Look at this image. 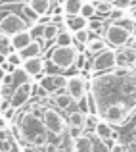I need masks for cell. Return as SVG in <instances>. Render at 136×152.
I'll return each instance as SVG.
<instances>
[{
	"instance_id": "cell-1",
	"label": "cell",
	"mask_w": 136,
	"mask_h": 152,
	"mask_svg": "<svg viewBox=\"0 0 136 152\" xmlns=\"http://www.w3.org/2000/svg\"><path fill=\"white\" fill-rule=\"evenodd\" d=\"M96 115L109 125H123L136 110V69H111L96 73L90 81Z\"/></svg>"
},
{
	"instance_id": "cell-2",
	"label": "cell",
	"mask_w": 136,
	"mask_h": 152,
	"mask_svg": "<svg viewBox=\"0 0 136 152\" xmlns=\"http://www.w3.org/2000/svg\"><path fill=\"white\" fill-rule=\"evenodd\" d=\"M17 135L25 145L37 146V148H42V146L48 142V131L42 123V119L38 118L35 112H27L19 118L17 123Z\"/></svg>"
},
{
	"instance_id": "cell-3",
	"label": "cell",
	"mask_w": 136,
	"mask_h": 152,
	"mask_svg": "<svg viewBox=\"0 0 136 152\" xmlns=\"http://www.w3.org/2000/svg\"><path fill=\"white\" fill-rule=\"evenodd\" d=\"M130 23L119 21V23H109V25L103 29V41L107 42V46H113V48H121L127 46V42L130 41L132 33H130Z\"/></svg>"
},
{
	"instance_id": "cell-4",
	"label": "cell",
	"mask_w": 136,
	"mask_h": 152,
	"mask_svg": "<svg viewBox=\"0 0 136 152\" xmlns=\"http://www.w3.org/2000/svg\"><path fill=\"white\" fill-rule=\"evenodd\" d=\"M79 56V46L69 45V46H58L56 45L50 52V64L56 69H71L75 66V60Z\"/></svg>"
},
{
	"instance_id": "cell-5",
	"label": "cell",
	"mask_w": 136,
	"mask_h": 152,
	"mask_svg": "<svg viewBox=\"0 0 136 152\" xmlns=\"http://www.w3.org/2000/svg\"><path fill=\"white\" fill-rule=\"evenodd\" d=\"M41 119H42V123H44L48 133H54V135H61L67 127V119L63 118V114L58 108H52V106L42 108Z\"/></svg>"
},
{
	"instance_id": "cell-6",
	"label": "cell",
	"mask_w": 136,
	"mask_h": 152,
	"mask_svg": "<svg viewBox=\"0 0 136 152\" xmlns=\"http://www.w3.org/2000/svg\"><path fill=\"white\" fill-rule=\"evenodd\" d=\"M117 67V52L107 46L106 50L94 54V58L90 60V71L92 73H106Z\"/></svg>"
},
{
	"instance_id": "cell-7",
	"label": "cell",
	"mask_w": 136,
	"mask_h": 152,
	"mask_svg": "<svg viewBox=\"0 0 136 152\" xmlns=\"http://www.w3.org/2000/svg\"><path fill=\"white\" fill-rule=\"evenodd\" d=\"M25 29H29V23L17 12H8V14H4L0 18V33L6 35V37H12V35L25 31Z\"/></svg>"
},
{
	"instance_id": "cell-8",
	"label": "cell",
	"mask_w": 136,
	"mask_h": 152,
	"mask_svg": "<svg viewBox=\"0 0 136 152\" xmlns=\"http://www.w3.org/2000/svg\"><path fill=\"white\" fill-rule=\"evenodd\" d=\"M67 83V75L61 73H50V75H42L41 81H38V87L44 91V94H58L65 89Z\"/></svg>"
},
{
	"instance_id": "cell-9",
	"label": "cell",
	"mask_w": 136,
	"mask_h": 152,
	"mask_svg": "<svg viewBox=\"0 0 136 152\" xmlns=\"http://www.w3.org/2000/svg\"><path fill=\"white\" fill-rule=\"evenodd\" d=\"M65 93L73 98V102H79L81 98H85V94L88 93L86 83L82 79V75H69L65 83Z\"/></svg>"
},
{
	"instance_id": "cell-10",
	"label": "cell",
	"mask_w": 136,
	"mask_h": 152,
	"mask_svg": "<svg viewBox=\"0 0 136 152\" xmlns=\"http://www.w3.org/2000/svg\"><path fill=\"white\" fill-rule=\"evenodd\" d=\"M33 81L31 83H25V85H19L14 89V93H12L10 96V106H14L15 110H19V108H23L27 102L31 100V96H33Z\"/></svg>"
},
{
	"instance_id": "cell-11",
	"label": "cell",
	"mask_w": 136,
	"mask_h": 152,
	"mask_svg": "<svg viewBox=\"0 0 136 152\" xmlns=\"http://www.w3.org/2000/svg\"><path fill=\"white\" fill-rule=\"evenodd\" d=\"M21 67L31 75V77H41L42 71L46 69V60L42 56H35V58H27L23 60Z\"/></svg>"
},
{
	"instance_id": "cell-12",
	"label": "cell",
	"mask_w": 136,
	"mask_h": 152,
	"mask_svg": "<svg viewBox=\"0 0 136 152\" xmlns=\"http://www.w3.org/2000/svg\"><path fill=\"white\" fill-rule=\"evenodd\" d=\"M31 41H33V37H31L29 29H25V31H19V33L12 35V37H10V46H12V50L19 52V50L25 48Z\"/></svg>"
},
{
	"instance_id": "cell-13",
	"label": "cell",
	"mask_w": 136,
	"mask_h": 152,
	"mask_svg": "<svg viewBox=\"0 0 136 152\" xmlns=\"http://www.w3.org/2000/svg\"><path fill=\"white\" fill-rule=\"evenodd\" d=\"M73 152H94V139L86 133H81L73 139Z\"/></svg>"
},
{
	"instance_id": "cell-14",
	"label": "cell",
	"mask_w": 136,
	"mask_h": 152,
	"mask_svg": "<svg viewBox=\"0 0 136 152\" xmlns=\"http://www.w3.org/2000/svg\"><path fill=\"white\" fill-rule=\"evenodd\" d=\"M86 118H88V114H85L82 110H73L69 114V118H67V127H77V129L85 131Z\"/></svg>"
},
{
	"instance_id": "cell-15",
	"label": "cell",
	"mask_w": 136,
	"mask_h": 152,
	"mask_svg": "<svg viewBox=\"0 0 136 152\" xmlns=\"http://www.w3.org/2000/svg\"><path fill=\"white\" fill-rule=\"evenodd\" d=\"M42 42H44V41L33 39V41H31L23 50H19V56H21L23 60H27V58H35V56H41V54H42Z\"/></svg>"
},
{
	"instance_id": "cell-16",
	"label": "cell",
	"mask_w": 136,
	"mask_h": 152,
	"mask_svg": "<svg viewBox=\"0 0 136 152\" xmlns=\"http://www.w3.org/2000/svg\"><path fill=\"white\" fill-rule=\"evenodd\" d=\"M27 6H29L38 18H42V15H46V14L52 12V0H29Z\"/></svg>"
},
{
	"instance_id": "cell-17",
	"label": "cell",
	"mask_w": 136,
	"mask_h": 152,
	"mask_svg": "<svg viewBox=\"0 0 136 152\" xmlns=\"http://www.w3.org/2000/svg\"><path fill=\"white\" fill-rule=\"evenodd\" d=\"M85 46H86V52H88L90 56H94V54H98V52L106 50L107 48V42L103 41V37H96V35H92Z\"/></svg>"
},
{
	"instance_id": "cell-18",
	"label": "cell",
	"mask_w": 136,
	"mask_h": 152,
	"mask_svg": "<svg viewBox=\"0 0 136 152\" xmlns=\"http://www.w3.org/2000/svg\"><path fill=\"white\" fill-rule=\"evenodd\" d=\"M63 25L67 27V31L75 33V31L86 27V19L82 18V15H65V18H63Z\"/></svg>"
},
{
	"instance_id": "cell-19",
	"label": "cell",
	"mask_w": 136,
	"mask_h": 152,
	"mask_svg": "<svg viewBox=\"0 0 136 152\" xmlns=\"http://www.w3.org/2000/svg\"><path fill=\"white\" fill-rule=\"evenodd\" d=\"M136 60V50L132 48H127V46H121V48L117 50V64L121 62L123 66H132V62Z\"/></svg>"
},
{
	"instance_id": "cell-20",
	"label": "cell",
	"mask_w": 136,
	"mask_h": 152,
	"mask_svg": "<svg viewBox=\"0 0 136 152\" xmlns=\"http://www.w3.org/2000/svg\"><path fill=\"white\" fill-rule=\"evenodd\" d=\"M12 77H14V89H15V87H19V85H25V83H31V81H33V77H31V75L27 73L21 66L15 67V69L12 71Z\"/></svg>"
},
{
	"instance_id": "cell-21",
	"label": "cell",
	"mask_w": 136,
	"mask_h": 152,
	"mask_svg": "<svg viewBox=\"0 0 136 152\" xmlns=\"http://www.w3.org/2000/svg\"><path fill=\"white\" fill-rule=\"evenodd\" d=\"M81 6H82V0H63L61 2L63 15H79Z\"/></svg>"
},
{
	"instance_id": "cell-22",
	"label": "cell",
	"mask_w": 136,
	"mask_h": 152,
	"mask_svg": "<svg viewBox=\"0 0 136 152\" xmlns=\"http://www.w3.org/2000/svg\"><path fill=\"white\" fill-rule=\"evenodd\" d=\"M96 135H98L102 141H106V139H113V129H111V125L107 121H96V127H94Z\"/></svg>"
},
{
	"instance_id": "cell-23",
	"label": "cell",
	"mask_w": 136,
	"mask_h": 152,
	"mask_svg": "<svg viewBox=\"0 0 136 152\" xmlns=\"http://www.w3.org/2000/svg\"><path fill=\"white\" fill-rule=\"evenodd\" d=\"M58 33H59V25L56 21H48V23H44V29H42V41H54L56 37H58Z\"/></svg>"
},
{
	"instance_id": "cell-24",
	"label": "cell",
	"mask_w": 136,
	"mask_h": 152,
	"mask_svg": "<svg viewBox=\"0 0 136 152\" xmlns=\"http://www.w3.org/2000/svg\"><path fill=\"white\" fill-rule=\"evenodd\" d=\"M54 102H56V106H58V110H69L71 104H73V98L67 93H58L54 96Z\"/></svg>"
},
{
	"instance_id": "cell-25",
	"label": "cell",
	"mask_w": 136,
	"mask_h": 152,
	"mask_svg": "<svg viewBox=\"0 0 136 152\" xmlns=\"http://www.w3.org/2000/svg\"><path fill=\"white\" fill-rule=\"evenodd\" d=\"M92 35H94V33H92L88 27H82V29H79V31L73 33V42H77V45H86Z\"/></svg>"
},
{
	"instance_id": "cell-26",
	"label": "cell",
	"mask_w": 136,
	"mask_h": 152,
	"mask_svg": "<svg viewBox=\"0 0 136 152\" xmlns=\"http://www.w3.org/2000/svg\"><path fill=\"white\" fill-rule=\"evenodd\" d=\"M54 41L58 46H69V45H73V33L71 31H59Z\"/></svg>"
},
{
	"instance_id": "cell-27",
	"label": "cell",
	"mask_w": 136,
	"mask_h": 152,
	"mask_svg": "<svg viewBox=\"0 0 136 152\" xmlns=\"http://www.w3.org/2000/svg\"><path fill=\"white\" fill-rule=\"evenodd\" d=\"M0 150L2 152H14V141L4 131H0Z\"/></svg>"
},
{
	"instance_id": "cell-28",
	"label": "cell",
	"mask_w": 136,
	"mask_h": 152,
	"mask_svg": "<svg viewBox=\"0 0 136 152\" xmlns=\"http://www.w3.org/2000/svg\"><path fill=\"white\" fill-rule=\"evenodd\" d=\"M111 8H113V4H109V2H94L96 15H109Z\"/></svg>"
},
{
	"instance_id": "cell-29",
	"label": "cell",
	"mask_w": 136,
	"mask_h": 152,
	"mask_svg": "<svg viewBox=\"0 0 136 152\" xmlns=\"http://www.w3.org/2000/svg\"><path fill=\"white\" fill-rule=\"evenodd\" d=\"M79 15H82L85 19H90V18H94V15H96V12H94V2H82V6H81V12H79Z\"/></svg>"
},
{
	"instance_id": "cell-30",
	"label": "cell",
	"mask_w": 136,
	"mask_h": 152,
	"mask_svg": "<svg viewBox=\"0 0 136 152\" xmlns=\"http://www.w3.org/2000/svg\"><path fill=\"white\" fill-rule=\"evenodd\" d=\"M6 62L10 64V66H14V67H19L23 64V58L19 56V52H15V50H12L10 54H6Z\"/></svg>"
},
{
	"instance_id": "cell-31",
	"label": "cell",
	"mask_w": 136,
	"mask_h": 152,
	"mask_svg": "<svg viewBox=\"0 0 136 152\" xmlns=\"http://www.w3.org/2000/svg\"><path fill=\"white\" fill-rule=\"evenodd\" d=\"M125 12L127 10H121V8H111V12H109V21L111 23L123 21V19H125Z\"/></svg>"
},
{
	"instance_id": "cell-32",
	"label": "cell",
	"mask_w": 136,
	"mask_h": 152,
	"mask_svg": "<svg viewBox=\"0 0 136 152\" xmlns=\"http://www.w3.org/2000/svg\"><path fill=\"white\" fill-rule=\"evenodd\" d=\"M42 29H44V23H38V25L35 27H29V33L33 39H38V41H42Z\"/></svg>"
},
{
	"instance_id": "cell-33",
	"label": "cell",
	"mask_w": 136,
	"mask_h": 152,
	"mask_svg": "<svg viewBox=\"0 0 136 152\" xmlns=\"http://www.w3.org/2000/svg\"><path fill=\"white\" fill-rule=\"evenodd\" d=\"M86 27H88L90 31H100L103 27V23H102V19H94V18H90V19H86Z\"/></svg>"
},
{
	"instance_id": "cell-34",
	"label": "cell",
	"mask_w": 136,
	"mask_h": 152,
	"mask_svg": "<svg viewBox=\"0 0 136 152\" xmlns=\"http://www.w3.org/2000/svg\"><path fill=\"white\" fill-rule=\"evenodd\" d=\"M111 4H113V8H121V10H129V8L132 6L134 2H132V0H113Z\"/></svg>"
},
{
	"instance_id": "cell-35",
	"label": "cell",
	"mask_w": 136,
	"mask_h": 152,
	"mask_svg": "<svg viewBox=\"0 0 136 152\" xmlns=\"http://www.w3.org/2000/svg\"><path fill=\"white\" fill-rule=\"evenodd\" d=\"M86 54H79L77 56V60H75V67H77V69H82V67L86 66Z\"/></svg>"
},
{
	"instance_id": "cell-36",
	"label": "cell",
	"mask_w": 136,
	"mask_h": 152,
	"mask_svg": "<svg viewBox=\"0 0 136 152\" xmlns=\"http://www.w3.org/2000/svg\"><path fill=\"white\" fill-rule=\"evenodd\" d=\"M23 14H25V15H27V18H29V19H33V21H37V19H38V15L35 14V12L31 10V8L27 6V4H25V6H23Z\"/></svg>"
},
{
	"instance_id": "cell-37",
	"label": "cell",
	"mask_w": 136,
	"mask_h": 152,
	"mask_svg": "<svg viewBox=\"0 0 136 152\" xmlns=\"http://www.w3.org/2000/svg\"><path fill=\"white\" fill-rule=\"evenodd\" d=\"M109 150L111 152H125V146H123L121 142H113V145L109 146Z\"/></svg>"
},
{
	"instance_id": "cell-38",
	"label": "cell",
	"mask_w": 136,
	"mask_h": 152,
	"mask_svg": "<svg viewBox=\"0 0 136 152\" xmlns=\"http://www.w3.org/2000/svg\"><path fill=\"white\" fill-rule=\"evenodd\" d=\"M21 152H41V148H37V146H31V145H25L21 148Z\"/></svg>"
},
{
	"instance_id": "cell-39",
	"label": "cell",
	"mask_w": 136,
	"mask_h": 152,
	"mask_svg": "<svg viewBox=\"0 0 136 152\" xmlns=\"http://www.w3.org/2000/svg\"><path fill=\"white\" fill-rule=\"evenodd\" d=\"M6 129V119H4V115L0 114V131H4Z\"/></svg>"
},
{
	"instance_id": "cell-40",
	"label": "cell",
	"mask_w": 136,
	"mask_h": 152,
	"mask_svg": "<svg viewBox=\"0 0 136 152\" xmlns=\"http://www.w3.org/2000/svg\"><path fill=\"white\" fill-rule=\"evenodd\" d=\"M130 19L136 21V6H130Z\"/></svg>"
},
{
	"instance_id": "cell-41",
	"label": "cell",
	"mask_w": 136,
	"mask_h": 152,
	"mask_svg": "<svg viewBox=\"0 0 136 152\" xmlns=\"http://www.w3.org/2000/svg\"><path fill=\"white\" fill-rule=\"evenodd\" d=\"M4 75H6V69H4V67L0 66V81H2V77H4Z\"/></svg>"
},
{
	"instance_id": "cell-42",
	"label": "cell",
	"mask_w": 136,
	"mask_h": 152,
	"mask_svg": "<svg viewBox=\"0 0 136 152\" xmlns=\"http://www.w3.org/2000/svg\"><path fill=\"white\" fill-rule=\"evenodd\" d=\"M94 2H109V4H111L113 0H94Z\"/></svg>"
},
{
	"instance_id": "cell-43",
	"label": "cell",
	"mask_w": 136,
	"mask_h": 152,
	"mask_svg": "<svg viewBox=\"0 0 136 152\" xmlns=\"http://www.w3.org/2000/svg\"><path fill=\"white\" fill-rule=\"evenodd\" d=\"M132 41H134V45H136V31H134V35H132Z\"/></svg>"
},
{
	"instance_id": "cell-44",
	"label": "cell",
	"mask_w": 136,
	"mask_h": 152,
	"mask_svg": "<svg viewBox=\"0 0 136 152\" xmlns=\"http://www.w3.org/2000/svg\"><path fill=\"white\" fill-rule=\"evenodd\" d=\"M132 67H134V69H136V60H134V62H132Z\"/></svg>"
},
{
	"instance_id": "cell-45",
	"label": "cell",
	"mask_w": 136,
	"mask_h": 152,
	"mask_svg": "<svg viewBox=\"0 0 136 152\" xmlns=\"http://www.w3.org/2000/svg\"><path fill=\"white\" fill-rule=\"evenodd\" d=\"M130 152H136V150H130Z\"/></svg>"
},
{
	"instance_id": "cell-46",
	"label": "cell",
	"mask_w": 136,
	"mask_h": 152,
	"mask_svg": "<svg viewBox=\"0 0 136 152\" xmlns=\"http://www.w3.org/2000/svg\"><path fill=\"white\" fill-rule=\"evenodd\" d=\"M132 2H136V0H132Z\"/></svg>"
},
{
	"instance_id": "cell-47",
	"label": "cell",
	"mask_w": 136,
	"mask_h": 152,
	"mask_svg": "<svg viewBox=\"0 0 136 152\" xmlns=\"http://www.w3.org/2000/svg\"><path fill=\"white\" fill-rule=\"evenodd\" d=\"M0 152H2V150H0Z\"/></svg>"
}]
</instances>
